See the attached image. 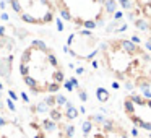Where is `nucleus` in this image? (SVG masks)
<instances>
[{"instance_id": "a211bd4d", "label": "nucleus", "mask_w": 151, "mask_h": 138, "mask_svg": "<svg viewBox=\"0 0 151 138\" xmlns=\"http://www.w3.org/2000/svg\"><path fill=\"white\" fill-rule=\"evenodd\" d=\"M112 88L117 89V88H119V83H117V81H114V83H112Z\"/></svg>"}, {"instance_id": "39448f33", "label": "nucleus", "mask_w": 151, "mask_h": 138, "mask_svg": "<svg viewBox=\"0 0 151 138\" xmlns=\"http://www.w3.org/2000/svg\"><path fill=\"white\" fill-rule=\"evenodd\" d=\"M104 12L107 15H112L117 12V2L115 0H106V4H104Z\"/></svg>"}, {"instance_id": "6e6552de", "label": "nucleus", "mask_w": 151, "mask_h": 138, "mask_svg": "<svg viewBox=\"0 0 151 138\" xmlns=\"http://www.w3.org/2000/svg\"><path fill=\"white\" fill-rule=\"evenodd\" d=\"M135 26H137V29H140V31H148L150 29V24H148V21L146 20H135Z\"/></svg>"}, {"instance_id": "423d86ee", "label": "nucleus", "mask_w": 151, "mask_h": 138, "mask_svg": "<svg viewBox=\"0 0 151 138\" xmlns=\"http://www.w3.org/2000/svg\"><path fill=\"white\" fill-rule=\"evenodd\" d=\"M96 96H98V99L101 102H106L109 99V91H107V89H104V88H99L98 91H96Z\"/></svg>"}, {"instance_id": "f03ea898", "label": "nucleus", "mask_w": 151, "mask_h": 138, "mask_svg": "<svg viewBox=\"0 0 151 138\" xmlns=\"http://www.w3.org/2000/svg\"><path fill=\"white\" fill-rule=\"evenodd\" d=\"M83 138H127V132L111 119H104L102 122L88 119L83 122Z\"/></svg>"}, {"instance_id": "f257e3e1", "label": "nucleus", "mask_w": 151, "mask_h": 138, "mask_svg": "<svg viewBox=\"0 0 151 138\" xmlns=\"http://www.w3.org/2000/svg\"><path fill=\"white\" fill-rule=\"evenodd\" d=\"M12 8L28 24H47L55 17V8L50 0H10Z\"/></svg>"}, {"instance_id": "1a4fd4ad", "label": "nucleus", "mask_w": 151, "mask_h": 138, "mask_svg": "<svg viewBox=\"0 0 151 138\" xmlns=\"http://www.w3.org/2000/svg\"><path fill=\"white\" fill-rule=\"evenodd\" d=\"M67 109H68V111H67V115H68V119H75L76 117V109L75 107H72V106H67Z\"/></svg>"}, {"instance_id": "2eb2a0df", "label": "nucleus", "mask_w": 151, "mask_h": 138, "mask_svg": "<svg viewBox=\"0 0 151 138\" xmlns=\"http://www.w3.org/2000/svg\"><path fill=\"white\" fill-rule=\"evenodd\" d=\"M80 98H81L83 101H86V99H88V94H86L85 91H81V89H80Z\"/></svg>"}, {"instance_id": "f3484780", "label": "nucleus", "mask_w": 151, "mask_h": 138, "mask_svg": "<svg viewBox=\"0 0 151 138\" xmlns=\"http://www.w3.org/2000/svg\"><path fill=\"white\" fill-rule=\"evenodd\" d=\"M145 46H146V49H148V50H150V52H151V37H150V39L146 41V44H145Z\"/></svg>"}, {"instance_id": "0eeeda50", "label": "nucleus", "mask_w": 151, "mask_h": 138, "mask_svg": "<svg viewBox=\"0 0 151 138\" xmlns=\"http://www.w3.org/2000/svg\"><path fill=\"white\" fill-rule=\"evenodd\" d=\"M133 109H135V104L132 102V99H130V98H127V99L124 101V111H125V114L130 115L132 112H133Z\"/></svg>"}, {"instance_id": "9b49d317", "label": "nucleus", "mask_w": 151, "mask_h": 138, "mask_svg": "<svg viewBox=\"0 0 151 138\" xmlns=\"http://www.w3.org/2000/svg\"><path fill=\"white\" fill-rule=\"evenodd\" d=\"M119 4H120L124 8H127V10H130V8H132V2H130V0H119Z\"/></svg>"}, {"instance_id": "ddd939ff", "label": "nucleus", "mask_w": 151, "mask_h": 138, "mask_svg": "<svg viewBox=\"0 0 151 138\" xmlns=\"http://www.w3.org/2000/svg\"><path fill=\"white\" fill-rule=\"evenodd\" d=\"M122 15H124L122 12H115V13H114V21H119L122 18Z\"/></svg>"}, {"instance_id": "6ab92c4d", "label": "nucleus", "mask_w": 151, "mask_h": 138, "mask_svg": "<svg viewBox=\"0 0 151 138\" xmlns=\"http://www.w3.org/2000/svg\"><path fill=\"white\" fill-rule=\"evenodd\" d=\"M83 72H85V68H76V73H80V75H81Z\"/></svg>"}, {"instance_id": "20e7f679", "label": "nucleus", "mask_w": 151, "mask_h": 138, "mask_svg": "<svg viewBox=\"0 0 151 138\" xmlns=\"http://www.w3.org/2000/svg\"><path fill=\"white\" fill-rule=\"evenodd\" d=\"M119 46L122 47V50H125V52H128V54H137V52H140V49H138V46H135L132 41H125V39H122V41H119Z\"/></svg>"}, {"instance_id": "4468645a", "label": "nucleus", "mask_w": 151, "mask_h": 138, "mask_svg": "<svg viewBox=\"0 0 151 138\" xmlns=\"http://www.w3.org/2000/svg\"><path fill=\"white\" fill-rule=\"evenodd\" d=\"M132 42H133L135 46H137V44H140V42H141V39H140L138 36H132Z\"/></svg>"}, {"instance_id": "9d476101", "label": "nucleus", "mask_w": 151, "mask_h": 138, "mask_svg": "<svg viewBox=\"0 0 151 138\" xmlns=\"http://www.w3.org/2000/svg\"><path fill=\"white\" fill-rule=\"evenodd\" d=\"M81 26L86 28V29H94V28H98V24H96V21H85Z\"/></svg>"}, {"instance_id": "dca6fc26", "label": "nucleus", "mask_w": 151, "mask_h": 138, "mask_svg": "<svg viewBox=\"0 0 151 138\" xmlns=\"http://www.w3.org/2000/svg\"><path fill=\"white\" fill-rule=\"evenodd\" d=\"M65 88H67V89H68V91H72V89H73V86H72V83H70V81H65Z\"/></svg>"}, {"instance_id": "7ed1b4c3", "label": "nucleus", "mask_w": 151, "mask_h": 138, "mask_svg": "<svg viewBox=\"0 0 151 138\" xmlns=\"http://www.w3.org/2000/svg\"><path fill=\"white\" fill-rule=\"evenodd\" d=\"M0 138H28L23 128L13 122L0 120Z\"/></svg>"}, {"instance_id": "f8f14e48", "label": "nucleus", "mask_w": 151, "mask_h": 138, "mask_svg": "<svg viewBox=\"0 0 151 138\" xmlns=\"http://www.w3.org/2000/svg\"><path fill=\"white\" fill-rule=\"evenodd\" d=\"M127 24H122L120 28H115V33H124V31H127Z\"/></svg>"}]
</instances>
